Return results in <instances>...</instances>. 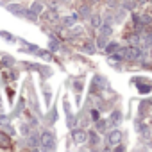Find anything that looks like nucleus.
<instances>
[{
  "label": "nucleus",
  "mask_w": 152,
  "mask_h": 152,
  "mask_svg": "<svg viewBox=\"0 0 152 152\" xmlns=\"http://www.w3.org/2000/svg\"><path fill=\"white\" fill-rule=\"evenodd\" d=\"M39 143H41V150H54L56 148V138L52 132L45 131L41 136H39Z\"/></svg>",
  "instance_id": "nucleus-1"
},
{
  "label": "nucleus",
  "mask_w": 152,
  "mask_h": 152,
  "mask_svg": "<svg viewBox=\"0 0 152 152\" xmlns=\"http://www.w3.org/2000/svg\"><path fill=\"white\" fill-rule=\"evenodd\" d=\"M125 57L134 61V59H143L145 56H143V52H141L138 47H127V48H125Z\"/></svg>",
  "instance_id": "nucleus-2"
},
{
  "label": "nucleus",
  "mask_w": 152,
  "mask_h": 152,
  "mask_svg": "<svg viewBox=\"0 0 152 152\" xmlns=\"http://www.w3.org/2000/svg\"><path fill=\"white\" fill-rule=\"evenodd\" d=\"M72 138H73V143L81 145V143H86V140H88V132H86L84 129H77V131H73V132H72Z\"/></svg>",
  "instance_id": "nucleus-3"
},
{
  "label": "nucleus",
  "mask_w": 152,
  "mask_h": 152,
  "mask_svg": "<svg viewBox=\"0 0 152 152\" xmlns=\"http://www.w3.org/2000/svg\"><path fill=\"white\" fill-rule=\"evenodd\" d=\"M120 141H122V131L115 129V131H111V132L107 134V143H109V147H116Z\"/></svg>",
  "instance_id": "nucleus-4"
},
{
  "label": "nucleus",
  "mask_w": 152,
  "mask_h": 152,
  "mask_svg": "<svg viewBox=\"0 0 152 152\" xmlns=\"http://www.w3.org/2000/svg\"><path fill=\"white\" fill-rule=\"evenodd\" d=\"M77 20H79V13H72V15L61 18V25L63 27H73V23L77 22Z\"/></svg>",
  "instance_id": "nucleus-5"
},
{
  "label": "nucleus",
  "mask_w": 152,
  "mask_h": 152,
  "mask_svg": "<svg viewBox=\"0 0 152 152\" xmlns=\"http://www.w3.org/2000/svg\"><path fill=\"white\" fill-rule=\"evenodd\" d=\"M7 11L13 13V15H16V16H23V11H25V9H23L20 4H9V6H7Z\"/></svg>",
  "instance_id": "nucleus-6"
},
{
  "label": "nucleus",
  "mask_w": 152,
  "mask_h": 152,
  "mask_svg": "<svg viewBox=\"0 0 152 152\" xmlns=\"http://www.w3.org/2000/svg\"><path fill=\"white\" fill-rule=\"evenodd\" d=\"M99 29H100V34H102V36H106V38L113 34V25H111V23H107V22L100 23V27H99Z\"/></svg>",
  "instance_id": "nucleus-7"
},
{
  "label": "nucleus",
  "mask_w": 152,
  "mask_h": 152,
  "mask_svg": "<svg viewBox=\"0 0 152 152\" xmlns=\"http://www.w3.org/2000/svg\"><path fill=\"white\" fill-rule=\"evenodd\" d=\"M120 122H122V113L120 111H113L111 113V118H109V124L113 127H116V125H120Z\"/></svg>",
  "instance_id": "nucleus-8"
},
{
  "label": "nucleus",
  "mask_w": 152,
  "mask_h": 152,
  "mask_svg": "<svg viewBox=\"0 0 152 152\" xmlns=\"http://www.w3.org/2000/svg\"><path fill=\"white\" fill-rule=\"evenodd\" d=\"M111 59H113V61H122V59H125V48H116V50L111 54Z\"/></svg>",
  "instance_id": "nucleus-9"
},
{
  "label": "nucleus",
  "mask_w": 152,
  "mask_h": 152,
  "mask_svg": "<svg viewBox=\"0 0 152 152\" xmlns=\"http://www.w3.org/2000/svg\"><path fill=\"white\" fill-rule=\"evenodd\" d=\"M140 43H141L143 47L150 48V47H152V32H148V34H145L143 38H140Z\"/></svg>",
  "instance_id": "nucleus-10"
},
{
  "label": "nucleus",
  "mask_w": 152,
  "mask_h": 152,
  "mask_svg": "<svg viewBox=\"0 0 152 152\" xmlns=\"http://www.w3.org/2000/svg\"><path fill=\"white\" fill-rule=\"evenodd\" d=\"M23 15H25V18L31 20V22H36V20H38V13H36L34 9H25Z\"/></svg>",
  "instance_id": "nucleus-11"
},
{
  "label": "nucleus",
  "mask_w": 152,
  "mask_h": 152,
  "mask_svg": "<svg viewBox=\"0 0 152 152\" xmlns=\"http://www.w3.org/2000/svg\"><path fill=\"white\" fill-rule=\"evenodd\" d=\"M106 45H107V39H106V36H102V34H100V36L97 38V47H95V48L104 50V48H106Z\"/></svg>",
  "instance_id": "nucleus-12"
},
{
  "label": "nucleus",
  "mask_w": 152,
  "mask_h": 152,
  "mask_svg": "<svg viewBox=\"0 0 152 152\" xmlns=\"http://www.w3.org/2000/svg\"><path fill=\"white\" fill-rule=\"evenodd\" d=\"M0 143H2V145H6V147H9V145H11V136L0 131Z\"/></svg>",
  "instance_id": "nucleus-13"
},
{
  "label": "nucleus",
  "mask_w": 152,
  "mask_h": 152,
  "mask_svg": "<svg viewBox=\"0 0 152 152\" xmlns=\"http://www.w3.org/2000/svg\"><path fill=\"white\" fill-rule=\"evenodd\" d=\"M38 145H39V136H31L29 138V148H38Z\"/></svg>",
  "instance_id": "nucleus-14"
},
{
  "label": "nucleus",
  "mask_w": 152,
  "mask_h": 152,
  "mask_svg": "<svg viewBox=\"0 0 152 152\" xmlns=\"http://www.w3.org/2000/svg\"><path fill=\"white\" fill-rule=\"evenodd\" d=\"M116 48H118V43H116V41H111V43H107V45H106V48H104V50H106L107 54H113Z\"/></svg>",
  "instance_id": "nucleus-15"
},
{
  "label": "nucleus",
  "mask_w": 152,
  "mask_h": 152,
  "mask_svg": "<svg viewBox=\"0 0 152 152\" xmlns=\"http://www.w3.org/2000/svg\"><path fill=\"white\" fill-rule=\"evenodd\" d=\"M152 88H150V83H141L140 86H138V91L140 93H148Z\"/></svg>",
  "instance_id": "nucleus-16"
},
{
  "label": "nucleus",
  "mask_w": 152,
  "mask_h": 152,
  "mask_svg": "<svg viewBox=\"0 0 152 152\" xmlns=\"http://www.w3.org/2000/svg\"><path fill=\"white\" fill-rule=\"evenodd\" d=\"M106 127H107V122L99 118V120H97V131H99V132H106Z\"/></svg>",
  "instance_id": "nucleus-17"
},
{
  "label": "nucleus",
  "mask_w": 152,
  "mask_h": 152,
  "mask_svg": "<svg viewBox=\"0 0 152 152\" xmlns=\"http://www.w3.org/2000/svg\"><path fill=\"white\" fill-rule=\"evenodd\" d=\"M134 7H136V0H125V2H124V9L132 11Z\"/></svg>",
  "instance_id": "nucleus-18"
},
{
  "label": "nucleus",
  "mask_w": 152,
  "mask_h": 152,
  "mask_svg": "<svg viewBox=\"0 0 152 152\" xmlns=\"http://www.w3.org/2000/svg\"><path fill=\"white\" fill-rule=\"evenodd\" d=\"M79 16H84V18H88V16H90V7H88L86 4L79 9Z\"/></svg>",
  "instance_id": "nucleus-19"
},
{
  "label": "nucleus",
  "mask_w": 152,
  "mask_h": 152,
  "mask_svg": "<svg viewBox=\"0 0 152 152\" xmlns=\"http://www.w3.org/2000/svg\"><path fill=\"white\" fill-rule=\"evenodd\" d=\"M83 48H84V52H88V54H93V52H95V45H93L91 41H88Z\"/></svg>",
  "instance_id": "nucleus-20"
},
{
  "label": "nucleus",
  "mask_w": 152,
  "mask_h": 152,
  "mask_svg": "<svg viewBox=\"0 0 152 152\" xmlns=\"http://www.w3.org/2000/svg\"><path fill=\"white\" fill-rule=\"evenodd\" d=\"M91 23H93V27H100V23H102V20H100V15H93V18H91Z\"/></svg>",
  "instance_id": "nucleus-21"
},
{
  "label": "nucleus",
  "mask_w": 152,
  "mask_h": 152,
  "mask_svg": "<svg viewBox=\"0 0 152 152\" xmlns=\"http://www.w3.org/2000/svg\"><path fill=\"white\" fill-rule=\"evenodd\" d=\"M88 138H90V141H91L93 145H97V143H99V136H97V132H93V131H91V132H88Z\"/></svg>",
  "instance_id": "nucleus-22"
},
{
  "label": "nucleus",
  "mask_w": 152,
  "mask_h": 152,
  "mask_svg": "<svg viewBox=\"0 0 152 152\" xmlns=\"http://www.w3.org/2000/svg\"><path fill=\"white\" fill-rule=\"evenodd\" d=\"M31 9H34L36 13H41V11H43V4H41V2H34V4L31 6Z\"/></svg>",
  "instance_id": "nucleus-23"
},
{
  "label": "nucleus",
  "mask_w": 152,
  "mask_h": 152,
  "mask_svg": "<svg viewBox=\"0 0 152 152\" xmlns=\"http://www.w3.org/2000/svg\"><path fill=\"white\" fill-rule=\"evenodd\" d=\"M47 18H48L50 22H57V20H59V16L56 15V11H48V13H47Z\"/></svg>",
  "instance_id": "nucleus-24"
},
{
  "label": "nucleus",
  "mask_w": 152,
  "mask_h": 152,
  "mask_svg": "<svg viewBox=\"0 0 152 152\" xmlns=\"http://www.w3.org/2000/svg\"><path fill=\"white\" fill-rule=\"evenodd\" d=\"M48 47H50V50H52V52H57V50H59V41L52 39V41L48 43Z\"/></svg>",
  "instance_id": "nucleus-25"
},
{
  "label": "nucleus",
  "mask_w": 152,
  "mask_h": 152,
  "mask_svg": "<svg viewBox=\"0 0 152 152\" xmlns=\"http://www.w3.org/2000/svg\"><path fill=\"white\" fill-rule=\"evenodd\" d=\"M9 124V116L4 115V113H0V125H7Z\"/></svg>",
  "instance_id": "nucleus-26"
},
{
  "label": "nucleus",
  "mask_w": 152,
  "mask_h": 152,
  "mask_svg": "<svg viewBox=\"0 0 152 152\" xmlns=\"http://www.w3.org/2000/svg\"><path fill=\"white\" fill-rule=\"evenodd\" d=\"M39 56H41L45 61H50V59H52V54H50V52H45V50H41V52H39Z\"/></svg>",
  "instance_id": "nucleus-27"
},
{
  "label": "nucleus",
  "mask_w": 152,
  "mask_h": 152,
  "mask_svg": "<svg viewBox=\"0 0 152 152\" xmlns=\"http://www.w3.org/2000/svg\"><path fill=\"white\" fill-rule=\"evenodd\" d=\"M72 34H75V36H77V34H83V27H81V25H75V27L72 29Z\"/></svg>",
  "instance_id": "nucleus-28"
},
{
  "label": "nucleus",
  "mask_w": 152,
  "mask_h": 152,
  "mask_svg": "<svg viewBox=\"0 0 152 152\" xmlns=\"http://www.w3.org/2000/svg\"><path fill=\"white\" fill-rule=\"evenodd\" d=\"M129 41H132V43H140V36H138V34H131V36H129Z\"/></svg>",
  "instance_id": "nucleus-29"
},
{
  "label": "nucleus",
  "mask_w": 152,
  "mask_h": 152,
  "mask_svg": "<svg viewBox=\"0 0 152 152\" xmlns=\"http://www.w3.org/2000/svg\"><path fill=\"white\" fill-rule=\"evenodd\" d=\"M20 132H22V134H25V136H27V134H29V132H31V131H29V125H25V124H23V125H22V127H20Z\"/></svg>",
  "instance_id": "nucleus-30"
},
{
  "label": "nucleus",
  "mask_w": 152,
  "mask_h": 152,
  "mask_svg": "<svg viewBox=\"0 0 152 152\" xmlns=\"http://www.w3.org/2000/svg\"><path fill=\"white\" fill-rule=\"evenodd\" d=\"M0 36H2V38H6V39H9V41H13V39H15V38H13L9 32H0Z\"/></svg>",
  "instance_id": "nucleus-31"
},
{
  "label": "nucleus",
  "mask_w": 152,
  "mask_h": 152,
  "mask_svg": "<svg viewBox=\"0 0 152 152\" xmlns=\"http://www.w3.org/2000/svg\"><path fill=\"white\" fill-rule=\"evenodd\" d=\"M91 118H93V120H99V118H100V115H99L97 109H91Z\"/></svg>",
  "instance_id": "nucleus-32"
},
{
  "label": "nucleus",
  "mask_w": 152,
  "mask_h": 152,
  "mask_svg": "<svg viewBox=\"0 0 152 152\" xmlns=\"http://www.w3.org/2000/svg\"><path fill=\"white\" fill-rule=\"evenodd\" d=\"M73 86H75V90H77V91H81V90H83V84H81L79 81H75V83H73Z\"/></svg>",
  "instance_id": "nucleus-33"
},
{
  "label": "nucleus",
  "mask_w": 152,
  "mask_h": 152,
  "mask_svg": "<svg viewBox=\"0 0 152 152\" xmlns=\"http://www.w3.org/2000/svg\"><path fill=\"white\" fill-rule=\"evenodd\" d=\"M2 109H4V106H2V100H0V113H2Z\"/></svg>",
  "instance_id": "nucleus-34"
},
{
  "label": "nucleus",
  "mask_w": 152,
  "mask_h": 152,
  "mask_svg": "<svg viewBox=\"0 0 152 152\" xmlns=\"http://www.w3.org/2000/svg\"><path fill=\"white\" fill-rule=\"evenodd\" d=\"M91 2H100V0H91Z\"/></svg>",
  "instance_id": "nucleus-35"
},
{
  "label": "nucleus",
  "mask_w": 152,
  "mask_h": 152,
  "mask_svg": "<svg viewBox=\"0 0 152 152\" xmlns=\"http://www.w3.org/2000/svg\"><path fill=\"white\" fill-rule=\"evenodd\" d=\"M50 4H52V6H54V0H50Z\"/></svg>",
  "instance_id": "nucleus-36"
},
{
  "label": "nucleus",
  "mask_w": 152,
  "mask_h": 152,
  "mask_svg": "<svg viewBox=\"0 0 152 152\" xmlns=\"http://www.w3.org/2000/svg\"><path fill=\"white\" fill-rule=\"evenodd\" d=\"M63 2H70V0H63Z\"/></svg>",
  "instance_id": "nucleus-37"
},
{
  "label": "nucleus",
  "mask_w": 152,
  "mask_h": 152,
  "mask_svg": "<svg viewBox=\"0 0 152 152\" xmlns=\"http://www.w3.org/2000/svg\"><path fill=\"white\" fill-rule=\"evenodd\" d=\"M0 66H2V63H0Z\"/></svg>",
  "instance_id": "nucleus-38"
}]
</instances>
